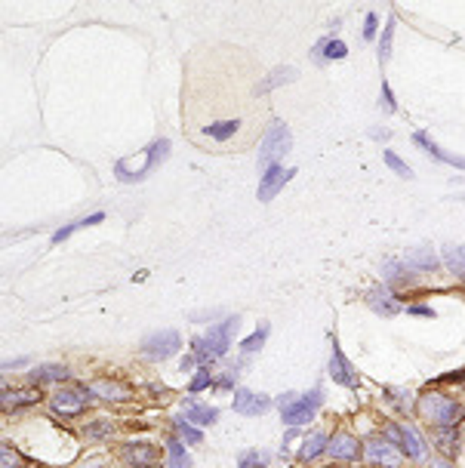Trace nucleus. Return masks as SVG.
<instances>
[{"mask_svg": "<svg viewBox=\"0 0 465 468\" xmlns=\"http://www.w3.org/2000/svg\"><path fill=\"white\" fill-rule=\"evenodd\" d=\"M237 326H240V317L231 315V317H225L222 324L210 326L204 336H197L195 342H191V355H195L197 366H210L213 361L225 357L228 348H231V336H235Z\"/></svg>", "mask_w": 465, "mask_h": 468, "instance_id": "obj_1", "label": "nucleus"}, {"mask_svg": "<svg viewBox=\"0 0 465 468\" xmlns=\"http://www.w3.org/2000/svg\"><path fill=\"white\" fill-rule=\"evenodd\" d=\"M169 158V139H154L148 148H142V154L139 158H120L114 163V176L120 179V182H142L148 173L160 167Z\"/></svg>", "mask_w": 465, "mask_h": 468, "instance_id": "obj_2", "label": "nucleus"}, {"mask_svg": "<svg viewBox=\"0 0 465 468\" xmlns=\"http://www.w3.org/2000/svg\"><path fill=\"white\" fill-rule=\"evenodd\" d=\"M422 419H429L435 428H456L465 419V407L453 397L440 394V392H429L419 394V404H416Z\"/></svg>", "mask_w": 465, "mask_h": 468, "instance_id": "obj_3", "label": "nucleus"}, {"mask_svg": "<svg viewBox=\"0 0 465 468\" xmlns=\"http://www.w3.org/2000/svg\"><path fill=\"white\" fill-rule=\"evenodd\" d=\"M324 404V394H321V388H312L308 394H296V392H286L277 397V407H281V419L290 428H296V425H305L308 419H314V413L317 407Z\"/></svg>", "mask_w": 465, "mask_h": 468, "instance_id": "obj_4", "label": "nucleus"}, {"mask_svg": "<svg viewBox=\"0 0 465 468\" xmlns=\"http://www.w3.org/2000/svg\"><path fill=\"white\" fill-rule=\"evenodd\" d=\"M293 148V132L286 127L284 121H271V127L265 130L262 136V145H259V170H268V167H277Z\"/></svg>", "mask_w": 465, "mask_h": 468, "instance_id": "obj_5", "label": "nucleus"}, {"mask_svg": "<svg viewBox=\"0 0 465 468\" xmlns=\"http://www.w3.org/2000/svg\"><path fill=\"white\" fill-rule=\"evenodd\" d=\"M382 438H389L394 447H398L404 456H410V459H425V453H429V447H425V441L419 438V432L410 428V425L389 422L382 428Z\"/></svg>", "mask_w": 465, "mask_h": 468, "instance_id": "obj_6", "label": "nucleus"}, {"mask_svg": "<svg viewBox=\"0 0 465 468\" xmlns=\"http://www.w3.org/2000/svg\"><path fill=\"white\" fill-rule=\"evenodd\" d=\"M87 407H90V388L68 385V388H59V392L50 397V410L56 413V416H62V419L81 416Z\"/></svg>", "mask_w": 465, "mask_h": 468, "instance_id": "obj_7", "label": "nucleus"}, {"mask_svg": "<svg viewBox=\"0 0 465 468\" xmlns=\"http://www.w3.org/2000/svg\"><path fill=\"white\" fill-rule=\"evenodd\" d=\"M179 348H182V336L176 330H158V333H151V336H145V342H142V355L154 364L173 357Z\"/></svg>", "mask_w": 465, "mask_h": 468, "instance_id": "obj_8", "label": "nucleus"}, {"mask_svg": "<svg viewBox=\"0 0 465 468\" xmlns=\"http://www.w3.org/2000/svg\"><path fill=\"white\" fill-rule=\"evenodd\" d=\"M363 459H367L373 468H379V465H382V468H401L404 453H401L389 438H376V441H370L367 447H363Z\"/></svg>", "mask_w": 465, "mask_h": 468, "instance_id": "obj_9", "label": "nucleus"}, {"mask_svg": "<svg viewBox=\"0 0 465 468\" xmlns=\"http://www.w3.org/2000/svg\"><path fill=\"white\" fill-rule=\"evenodd\" d=\"M330 376L333 382H339V385H345V388H358L361 385V376H358V370L352 366V361L342 355V348H339V339L333 336V348H330Z\"/></svg>", "mask_w": 465, "mask_h": 468, "instance_id": "obj_10", "label": "nucleus"}, {"mask_svg": "<svg viewBox=\"0 0 465 468\" xmlns=\"http://www.w3.org/2000/svg\"><path fill=\"white\" fill-rule=\"evenodd\" d=\"M120 456L130 468H158V447L148 441H130L120 447Z\"/></svg>", "mask_w": 465, "mask_h": 468, "instance_id": "obj_11", "label": "nucleus"}, {"mask_svg": "<svg viewBox=\"0 0 465 468\" xmlns=\"http://www.w3.org/2000/svg\"><path fill=\"white\" fill-rule=\"evenodd\" d=\"M293 176H296V170H286V167H281V163L262 170V179H259V200L262 204H268L277 191H284V185L290 182Z\"/></svg>", "mask_w": 465, "mask_h": 468, "instance_id": "obj_12", "label": "nucleus"}, {"mask_svg": "<svg viewBox=\"0 0 465 468\" xmlns=\"http://www.w3.org/2000/svg\"><path fill=\"white\" fill-rule=\"evenodd\" d=\"M90 394H99L102 401H111V404H123V401H130V397H133V388L123 385V382H118V379L102 376V379H92L90 382Z\"/></svg>", "mask_w": 465, "mask_h": 468, "instance_id": "obj_13", "label": "nucleus"}, {"mask_svg": "<svg viewBox=\"0 0 465 468\" xmlns=\"http://www.w3.org/2000/svg\"><path fill=\"white\" fill-rule=\"evenodd\" d=\"M327 453L333 459H342V462H354V459L361 456V441L348 432H336L327 441Z\"/></svg>", "mask_w": 465, "mask_h": 468, "instance_id": "obj_14", "label": "nucleus"}, {"mask_svg": "<svg viewBox=\"0 0 465 468\" xmlns=\"http://www.w3.org/2000/svg\"><path fill=\"white\" fill-rule=\"evenodd\" d=\"M271 407V397L265 394H256L250 388H237L235 392V413L240 416H262Z\"/></svg>", "mask_w": 465, "mask_h": 468, "instance_id": "obj_15", "label": "nucleus"}, {"mask_svg": "<svg viewBox=\"0 0 465 468\" xmlns=\"http://www.w3.org/2000/svg\"><path fill=\"white\" fill-rule=\"evenodd\" d=\"M413 142L422 148L425 154H431L435 160H440V163H450V167H456V170H465V158L462 154H450V151H444L435 139L429 136V132H413Z\"/></svg>", "mask_w": 465, "mask_h": 468, "instance_id": "obj_16", "label": "nucleus"}, {"mask_svg": "<svg viewBox=\"0 0 465 468\" xmlns=\"http://www.w3.org/2000/svg\"><path fill=\"white\" fill-rule=\"evenodd\" d=\"M367 305L382 317H394L401 311V299L389 290V287H373V290L367 293Z\"/></svg>", "mask_w": 465, "mask_h": 468, "instance_id": "obj_17", "label": "nucleus"}, {"mask_svg": "<svg viewBox=\"0 0 465 468\" xmlns=\"http://www.w3.org/2000/svg\"><path fill=\"white\" fill-rule=\"evenodd\" d=\"M404 265L413 268V271H419V275H435V271L440 268V259L431 247H416L404 256Z\"/></svg>", "mask_w": 465, "mask_h": 468, "instance_id": "obj_18", "label": "nucleus"}, {"mask_svg": "<svg viewBox=\"0 0 465 468\" xmlns=\"http://www.w3.org/2000/svg\"><path fill=\"white\" fill-rule=\"evenodd\" d=\"M182 413L191 425H213L219 419V410L210 407V404H200L197 397H185L182 401Z\"/></svg>", "mask_w": 465, "mask_h": 468, "instance_id": "obj_19", "label": "nucleus"}, {"mask_svg": "<svg viewBox=\"0 0 465 468\" xmlns=\"http://www.w3.org/2000/svg\"><path fill=\"white\" fill-rule=\"evenodd\" d=\"M41 388H22V392H4L0 394V410H25L31 404H41Z\"/></svg>", "mask_w": 465, "mask_h": 468, "instance_id": "obj_20", "label": "nucleus"}, {"mask_svg": "<svg viewBox=\"0 0 465 468\" xmlns=\"http://www.w3.org/2000/svg\"><path fill=\"white\" fill-rule=\"evenodd\" d=\"M345 56H348V46L339 41V37H324V41L314 43L317 65H324V62H330V59H345Z\"/></svg>", "mask_w": 465, "mask_h": 468, "instance_id": "obj_21", "label": "nucleus"}, {"mask_svg": "<svg viewBox=\"0 0 465 468\" xmlns=\"http://www.w3.org/2000/svg\"><path fill=\"white\" fill-rule=\"evenodd\" d=\"M327 434L324 432H314V434H308L305 441H302V447H299V462H314L321 453H327Z\"/></svg>", "mask_w": 465, "mask_h": 468, "instance_id": "obj_22", "label": "nucleus"}, {"mask_svg": "<svg viewBox=\"0 0 465 468\" xmlns=\"http://www.w3.org/2000/svg\"><path fill=\"white\" fill-rule=\"evenodd\" d=\"M68 379V366L62 364H43L37 370H31V382L34 385H46V382H65Z\"/></svg>", "mask_w": 465, "mask_h": 468, "instance_id": "obj_23", "label": "nucleus"}, {"mask_svg": "<svg viewBox=\"0 0 465 468\" xmlns=\"http://www.w3.org/2000/svg\"><path fill=\"white\" fill-rule=\"evenodd\" d=\"M296 81V68H277V71H271L265 81L256 87V96H265V92H271L275 87H281V83H290Z\"/></svg>", "mask_w": 465, "mask_h": 468, "instance_id": "obj_24", "label": "nucleus"}, {"mask_svg": "<svg viewBox=\"0 0 465 468\" xmlns=\"http://www.w3.org/2000/svg\"><path fill=\"white\" fill-rule=\"evenodd\" d=\"M105 219V213H92V216H83V219H74L71 225H65V228H59L56 234H53V244H62V240H68L77 228H87V225H99Z\"/></svg>", "mask_w": 465, "mask_h": 468, "instance_id": "obj_25", "label": "nucleus"}, {"mask_svg": "<svg viewBox=\"0 0 465 468\" xmlns=\"http://www.w3.org/2000/svg\"><path fill=\"white\" fill-rule=\"evenodd\" d=\"M167 453H169V468H191V456L185 453L182 447V438H169L167 441Z\"/></svg>", "mask_w": 465, "mask_h": 468, "instance_id": "obj_26", "label": "nucleus"}, {"mask_svg": "<svg viewBox=\"0 0 465 468\" xmlns=\"http://www.w3.org/2000/svg\"><path fill=\"white\" fill-rule=\"evenodd\" d=\"M435 441H438V450H440V453H444L447 459L456 456V450H459V434H456V428H438Z\"/></svg>", "mask_w": 465, "mask_h": 468, "instance_id": "obj_27", "label": "nucleus"}, {"mask_svg": "<svg viewBox=\"0 0 465 468\" xmlns=\"http://www.w3.org/2000/svg\"><path fill=\"white\" fill-rule=\"evenodd\" d=\"M444 265L456 277H465V247H444Z\"/></svg>", "mask_w": 465, "mask_h": 468, "instance_id": "obj_28", "label": "nucleus"}, {"mask_svg": "<svg viewBox=\"0 0 465 468\" xmlns=\"http://www.w3.org/2000/svg\"><path fill=\"white\" fill-rule=\"evenodd\" d=\"M382 277L389 280L391 287H410V280H413V277L407 275V265L404 262H389V265H385V271H382Z\"/></svg>", "mask_w": 465, "mask_h": 468, "instance_id": "obj_29", "label": "nucleus"}, {"mask_svg": "<svg viewBox=\"0 0 465 468\" xmlns=\"http://www.w3.org/2000/svg\"><path fill=\"white\" fill-rule=\"evenodd\" d=\"M173 428L179 432V438H185L188 443H204V432H200L197 425H191L185 416H176L173 419Z\"/></svg>", "mask_w": 465, "mask_h": 468, "instance_id": "obj_30", "label": "nucleus"}, {"mask_svg": "<svg viewBox=\"0 0 465 468\" xmlns=\"http://www.w3.org/2000/svg\"><path fill=\"white\" fill-rule=\"evenodd\" d=\"M268 333H271V326H268V324H259L253 336H247L244 342H240V351H244V355H253V351H259L262 345H265Z\"/></svg>", "mask_w": 465, "mask_h": 468, "instance_id": "obj_31", "label": "nucleus"}, {"mask_svg": "<svg viewBox=\"0 0 465 468\" xmlns=\"http://www.w3.org/2000/svg\"><path fill=\"white\" fill-rule=\"evenodd\" d=\"M83 434H87L90 441H105V438H111V434H114V422H111V419H96V422L83 425Z\"/></svg>", "mask_w": 465, "mask_h": 468, "instance_id": "obj_32", "label": "nucleus"}, {"mask_svg": "<svg viewBox=\"0 0 465 468\" xmlns=\"http://www.w3.org/2000/svg\"><path fill=\"white\" fill-rule=\"evenodd\" d=\"M394 25H398V22H394V15L389 22H385V31H382V41H379V62H389L391 59V43H394Z\"/></svg>", "mask_w": 465, "mask_h": 468, "instance_id": "obj_33", "label": "nucleus"}, {"mask_svg": "<svg viewBox=\"0 0 465 468\" xmlns=\"http://www.w3.org/2000/svg\"><path fill=\"white\" fill-rule=\"evenodd\" d=\"M268 465V453H259V450H247L240 453L237 468H265Z\"/></svg>", "mask_w": 465, "mask_h": 468, "instance_id": "obj_34", "label": "nucleus"}, {"mask_svg": "<svg viewBox=\"0 0 465 468\" xmlns=\"http://www.w3.org/2000/svg\"><path fill=\"white\" fill-rule=\"evenodd\" d=\"M210 385H213L210 366H200V370L195 373V379H191V385H188V394H197V392H204V388H210Z\"/></svg>", "mask_w": 465, "mask_h": 468, "instance_id": "obj_35", "label": "nucleus"}, {"mask_svg": "<svg viewBox=\"0 0 465 468\" xmlns=\"http://www.w3.org/2000/svg\"><path fill=\"white\" fill-rule=\"evenodd\" d=\"M22 465V456L15 453L10 443H0V468H19Z\"/></svg>", "mask_w": 465, "mask_h": 468, "instance_id": "obj_36", "label": "nucleus"}, {"mask_svg": "<svg viewBox=\"0 0 465 468\" xmlns=\"http://www.w3.org/2000/svg\"><path fill=\"white\" fill-rule=\"evenodd\" d=\"M385 163H389V167H391V170H394V173H398L401 179H413V170H410L407 163L401 160L394 151H385Z\"/></svg>", "mask_w": 465, "mask_h": 468, "instance_id": "obj_37", "label": "nucleus"}, {"mask_svg": "<svg viewBox=\"0 0 465 468\" xmlns=\"http://www.w3.org/2000/svg\"><path fill=\"white\" fill-rule=\"evenodd\" d=\"M379 108H385L389 114L398 111V102H394V92L389 87V81H382V102H379Z\"/></svg>", "mask_w": 465, "mask_h": 468, "instance_id": "obj_38", "label": "nucleus"}, {"mask_svg": "<svg viewBox=\"0 0 465 468\" xmlns=\"http://www.w3.org/2000/svg\"><path fill=\"white\" fill-rule=\"evenodd\" d=\"M235 382H237V370H225L219 379H213V385L222 388V392H228V388H235Z\"/></svg>", "mask_w": 465, "mask_h": 468, "instance_id": "obj_39", "label": "nucleus"}, {"mask_svg": "<svg viewBox=\"0 0 465 468\" xmlns=\"http://www.w3.org/2000/svg\"><path fill=\"white\" fill-rule=\"evenodd\" d=\"M376 28H379V15L376 13H367V19H363V37H367V41H373Z\"/></svg>", "mask_w": 465, "mask_h": 468, "instance_id": "obj_40", "label": "nucleus"}, {"mask_svg": "<svg viewBox=\"0 0 465 468\" xmlns=\"http://www.w3.org/2000/svg\"><path fill=\"white\" fill-rule=\"evenodd\" d=\"M410 315H419V317H435V308L431 305H407Z\"/></svg>", "mask_w": 465, "mask_h": 468, "instance_id": "obj_41", "label": "nucleus"}, {"mask_svg": "<svg viewBox=\"0 0 465 468\" xmlns=\"http://www.w3.org/2000/svg\"><path fill=\"white\" fill-rule=\"evenodd\" d=\"M77 468H108V462H105V459H87V462H81V465H77Z\"/></svg>", "mask_w": 465, "mask_h": 468, "instance_id": "obj_42", "label": "nucleus"}, {"mask_svg": "<svg viewBox=\"0 0 465 468\" xmlns=\"http://www.w3.org/2000/svg\"><path fill=\"white\" fill-rule=\"evenodd\" d=\"M195 364H197V361H195V355H185V357H182V364H179V370H191Z\"/></svg>", "mask_w": 465, "mask_h": 468, "instance_id": "obj_43", "label": "nucleus"}, {"mask_svg": "<svg viewBox=\"0 0 465 468\" xmlns=\"http://www.w3.org/2000/svg\"><path fill=\"white\" fill-rule=\"evenodd\" d=\"M465 379V370H459V373H450V376H444V382H462Z\"/></svg>", "mask_w": 465, "mask_h": 468, "instance_id": "obj_44", "label": "nucleus"}, {"mask_svg": "<svg viewBox=\"0 0 465 468\" xmlns=\"http://www.w3.org/2000/svg\"><path fill=\"white\" fill-rule=\"evenodd\" d=\"M370 136H373V139H382V142H385V139H389V130H370Z\"/></svg>", "mask_w": 465, "mask_h": 468, "instance_id": "obj_45", "label": "nucleus"}, {"mask_svg": "<svg viewBox=\"0 0 465 468\" xmlns=\"http://www.w3.org/2000/svg\"><path fill=\"white\" fill-rule=\"evenodd\" d=\"M431 468H453V465L447 462V459H435V462H431Z\"/></svg>", "mask_w": 465, "mask_h": 468, "instance_id": "obj_46", "label": "nucleus"}]
</instances>
